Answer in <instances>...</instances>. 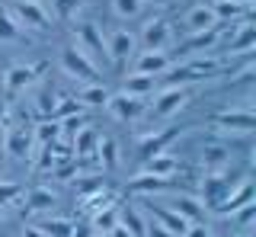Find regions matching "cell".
Masks as SVG:
<instances>
[{
	"instance_id": "6da1fadb",
	"label": "cell",
	"mask_w": 256,
	"mask_h": 237,
	"mask_svg": "<svg viewBox=\"0 0 256 237\" xmlns=\"http://www.w3.org/2000/svg\"><path fill=\"white\" fill-rule=\"evenodd\" d=\"M10 16L16 20V26L22 29V32H48L52 29V13H48V6L42 0H13L10 6Z\"/></svg>"
},
{
	"instance_id": "7a4b0ae2",
	"label": "cell",
	"mask_w": 256,
	"mask_h": 237,
	"mask_svg": "<svg viewBox=\"0 0 256 237\" xmlns=\"http://www.w3.org/2000/svg\"><path fill=\"white\" fill-rule=\"evenodd\" d=\"M150 96H154V102L148 106L150 116L154 118H173V116H180L182 109L189 106L192 90L182 86V84H170V86H164V90H154Z\"/></svg>"
},
{
	"instance_id": "3957f363",
	"label": "cell",
	"mask_w": 256,
	"mask_h": 237,
	"mask_svg": "<svg viewBox=\"0 0 256 237\" xmlns=\"http://www.w3.org/2000/svg\"><path fill=\"white\" fill-rule=\"evenodd\" d=\"M138 45L150 52H170L176 45V29L166 16H150L141 22V32H138Z\"/></svg>"
},
{
	"instance_id": "277c9868",
	"label": "cell",
	"mask_w": 256,
	"mask_h": 237,
	"mask_svg": "<svg viewBox=\"0 0 256 237\" xmlns=\"http://www.w3.org/2000/svg\"><path fill=\"white\" fill-rule=\"evenodd\" d=\"M61 70L68 77H74V80H80V84H102L100 64H96L90 54H84L80 48H74V45L61 48Z\"/></svg>"
},
{
	"instance_id": "5b68a950",
	"label": "cell",
	"mask_w": 256,
	"mask_h": 237,
	"mask_svg": "<svg viewBox=\"0 0 256 237\" xmlns=\"http://www.w3.org/2000/svg\"><path fill=\"white\" fill-rule=\"evenodd\" d=\"M214 125H218V132H230L234 138L250 135V132L256 128V112H253L250 100H244L240 106H230V109L214 112Z\"/></svg>"
},
{
	"instance_id": "8992f818",
	"label": "cell",
	"mask_w": 256,
	"mask_h": 237,
	"mask_svg": "<svg viewBox=\"0 0 256 237\" xmlns=\"http://www.w3.org/2000/svg\"><path fill=\"white\" fill-rule=\"evenodd\" d=\"M74 48H80L84 54H90V58L100 64V61H109V52H106V36H102V29L96 26V22L84 20L74 26Z\"/></svg>"
},
{
	"instance_id": "52a82bcc",
	"label": "cell",
	"mask_w": 256,
	"mask_h": 237,
	"mask_svg": "<svg viewBox=\"0 0 256 237\" xmlns=\"http://www.w3.org/2000/svg\"><path fill=\"white\" fill-rule=\"evenodd\" d=\"M106 112L116 118V122H122V125H132V122H138V118L148 112V100H141V96H132V93H112V96H106Z\"/></svg>"
},
{
	"instance_id": "ba28073f",
	"label": "cell",
	"mask_w": 256,
	"mask_h": 237,
	"mask_svg": "<svg viewBox=\"0 0 256 237\" xmlns=\"http://www.w3.org/2000/svg\"><path fill=\"white\" fill-rule=\"evenodd\" d=\"M38 74H42V64H13V68H6V74H4V96L6 100L22 96L26 90L36 86Z\"/></svg>"
},
{
	"instance_id": "9c48e42d",
	"label": "cell",
	"mask_w": 256,
	"mask_h": 237,
	"mask_svg": "<svg viewBox=\"0 0 256 237\" xmlns=\"http://www.w3.org/2000/svg\"><path fill=\"white\" fill-rule=\"evenodd\" d=\"M170 68H173L170 52H150V48H141V52H134V58H132V61H128V74L164 77Z\"/></svg>"
},
{
	"instance_id": "30bf717a",
	"label": "cell",
	"mask_w": 256,
	"mask_h": 237,
	"mask_svg": "<svg viewBox=\"0 0 256 237\" xmlns=\"http://www.w3.org/2000/svg\"><path fill=\"white\" fill-rule=\"evenodd\" d=\"M106 52L112 64H128L134 58V52H138V36L128 32V29H112L106 36Z\"/></svg>"
},
{
	"instance_id": "8fae6325",
	"label": "cell",
	"mask_w": 256,
	"mask_h": 237,
	"mask_svg": "<svg viewBox=\"0 0 256 237\" xmlns=\"http://www.w3.org/2000/svg\"><path fill=\"white\" fill-rule=\"evenodd\" d=\"M246 202H253V180L250 176H240L237 183L228 186V192H224V199L218 202V208H214V212L230 215L234 208H240V205H246Z\"/></svg>"
},
{
	"instance_id": "7c38bea8",
	"label": "cell",
	"mask_w": 256,
	"mask_h": 237,
	"mask_svg": "<svg viewBox=\"0 0 256 237\" xmlns=\"http://www.w3.org/2000/svg\"><path fill=\"white\" fill-rule=\"evenodd\" d=\"M214 26H221V22L214 20L208 0H202V4H196V6H189V10L182 13V29H186V36L205 32V29H214Z\"/></svg>"
},
{
	"instance_id": "4fadbf2b",
	"label": "cell",
	"mask_w": 256,
	"mask_h": 237,
	"mask_svg": "<svg viewBox=\"0 0 256 237\" xmlns=\"http://www.w3.org/2000/svg\"><path fill=\"white\" fill-rule=\"evenodd\" d=\"M198 160H202L205 173H228V167H230V148L221 144V141L202 144V151H198Z\"/></svg>"
},
{
	"instance_id": "5bb4252c",
	"label": "cell",
	"mask_w": 256,
	"mask_h": 237,
	"mask_svg": "<svg viewBox=\"0 0 256 237\" xmlns=\"http://www.w3.org/2000/svg\"><path fill=\"white\" fill-rule=\"evenodd\" d=\"M22 196H26V212H29V215H36V218L52 215L54 205H58V196H54L48 186H32L29 192H22Z\"/></svg>"
},
{
	"instance_id": "9a60e30c",
	"label": "cell",
	"mask_w": 256,
	"mask_h": 237,
	"mask_svg": "<svg viewBox=\"0 0 256 237\" xmlns=\"http://www.w3.org/2000/svg\"><path fill=\"white\" fill-rule=\"evenodd\" d=\"M170 208L180 212L189 224H198V221L205 218V202L198 199V196H192V192H176L170 199Z\"/></svg>"
},
{
	"instance_id": "2e32d148",
	"label": "cell",
	"mask_w": 256,
	"mask_h": 237,
	"mask_svg": "<svg viewBox=\"0 0 256 237\" xmlns=\"http://www.w3.org/2000/svg\"><path fill=\"white\" fill-rule=\"evenodd\" d=\"M253 45H256V26L250 20L237 22V29L228 36V52L230 54H250Z\"/></svg>"
},
{
	"instance_id": "e0dca14e",
	"label": "cell",
	"mask_w": 256,
	"mask_h": 237,
	"mask_svg": "<svg viewBox=\"0 0 256 237\" xmlns=\"http://www.w3.org/2000/svg\"><path fill=\"white\" fill-rule=\"evenodd\" d=\"M144 170L160 176V180H173L176 173H180V160H176L173 151H160V154H150L148 160H144Z\"/></svg>"
},
{
	"instance_id": "ac0fdd59",
	"label": "cell",
	"mask_w": 256,
	"mask_h": 237,
	"mask_svg": "<svg viewBox=\"0 0 256 237\" xmlns=\"http://www.w3.org/2000/svg\"><path fill=\"white\" fill-rule=\"evenodd\" d=\"M180 135L176 128H164V132H148V135H141L138 138V154L148 160L150 154H160V151H166V144Z\"/></svg>"
},
{
	"instance_id": "d6986e66",
	"label": "cell",
	"mask_w": 256,
	"mask_h": 237,
	"mask_svg": "<svg viewBox=\"0 0 256 237\" xmlns=\"http://www.w3.org/2000/svg\"><path fill=\"white\" fill-rule=\"evenodd\" d=\"M4 148H6V154H13V157H29L32 151V132L26 128H20V125H10L6 128V135H4Z\"/></svg>"
},
{
	"instance_id": "ffe728a7",
	"label": "cell",
	"mask_w": 256,
	"mask_h": 237,
	"mask_svg": "<svg viewBox=\"0 0 256 237\" xmlns=\"http://www.w3.org/2000/svg\"><path fill=\"white\" fill-rule=\"evenodd\" d=\"M173 186V180H160V176H154V173H138V176L132 180V183H128V189H132L134 196H150V199H154L157 192H166V189Z\"/></svg>"
},
{
	"instance_id": "44dd1931",
	"label": "cell",
	"mask_w": 256,
	"mask_h": 237,
	"mask_svg": "<svg viewBox=\"0 0 256 237\" xmlns=\"http://www.w3.org/2000/svg\"><path fill=\"white\" fill-rule=\"evenodd\" d=\"M154 90H157V77H150V74H125L122 77V93L148 100Z\"/></svg>"
},
{
	"instance_id": "7402d4cb",
	"label": "cell",
	"mask_w": 256,
	"mask_h": 237,
	"mask_svg": "<svg viewBox=\"0 0 256 237\" xmlns=\"http://www.w3.org/2000/svg\"><path fill=\"white\" fill-rule=\"evenodd\" d=\"M154 218H157L173 237H182V234H186V228H189V221L182 218L180 212H173L170 205H154Z\"/></svg>"
},
{
	"instance_id": "603a6c76",
	"label": "cell",
	"mask_w": 256,
	"mask_h": 237,
	"mask_svg": "<svg viewBox=\"0 0 256 237\" xmlns=\"http://www.w3.org/2000/svg\"><path fill=\"white\" fill-rule=\"evenodd\" d=\"M144 0H109V10L118 22H134L144 16Z\"/></svg>"
},
{
	"instance_id": "cb8c5ba5",
	"label": "cell",
	"mask_w": 256,
	"mask_h": 237,
	"mask_svg": "<svg viewBox=\"0 0 256 237\" xmlns=\"http://www.w3.org/2000/svg\"><path fill=\"white\" fill-rule=\"evenodd\" d=\"M36 224L45 231V237H77L74 234L77 231L74 221H70V218H58L54 212H52V215H42V221H36Z\"/></svg>"
},
{
	"instance_id": "d4e9b609",
	"label": "cell",
	"mask_w": 256,
	"mask_h": 237,
	"mask_svg": "<svg viewBox=\"0 0 256 237\" xmlns=\"http://www.w3.org/2000/svg\"><path fill=\"white\" fill-rule=\"evenodd\" d=\"M221 32H224V22L214 26V29H205V32H196V36L186 38V48L189 52H214L218 42H221Z\"/></svg>"
},
{
	"instance_id": "484cf974",
	"label": "cell",
	"mask_w": 256,
	"mask_h": 237,
	"mask_svg": "<svg viewBox=\"0 0 256 237\" xmlns=\"http://www.w3.org/2000/svg\"><path fill=\"white\" fill-rule=\"evenodd\" d=\"M93 154L100 157L102 170H112V167H118V144H116V138H109V135H100V138H96V148H93Z\"/></svg>"
},
{
	"instance_id": "4316f807",
	"label": "cell",
	"mask_w": 256,
	"mask_h": 237,
	"mask_svg": "<svg viewBox=\"0 0 256 237\" xmlns=\"http://www.w3.org/2000/svg\"><path fill=\"white\" fill-rule=\"evenodd\" d=\"M61 135V125L54 122V118H45V122H38L36 128H32V141H36V148H52L54 141Z\"/></svg>"
},
{
	"instance_id": "83f0119b",
	"label": "cell",
	"mask_w": 256,
	"mask_h": 237,
	"mask_svg": "<svg viewBox=\"0 0 256 237\" xmlns=\"http://www.w3.org/2000/svg\"><path fill=\"white\" fill-rule=\"evenodd\" d=\"M208 6H212L214 20L218 22H230V20H240L246 13V6L234 4V0H208Z\"/></svg>"
},
{
	"instance_id": "f1b7e54d",
	"label": "cell",
	"mask_w": 256,
	"mask_h": 237,
	"mask_svg": "<svg viewBox=\"0 0 256 237\" xmlns=\"http://www.w3.org/2000/svg\"><path fill=\"white\" fill-rule=\"evenodd\" d=\"M20 38H22V29L16 26V20L10 16V10L0 6V42H4V45H16Z\"/></svg>"
},
{
	"instance_id": "f546056e",
	"label": "cell",
	"mask_w": 256,
	"mask_h": 237,
	"mask_svg": "<svg viewBox=\"0 0 256 237\" xmlns=\"http://www.w3.org/2000/svg\"><path fill=\"white\" fill-rule=\"evenodd\" d=\"M116 224H118V208H116V205H102V208L93 212V231L109 234Z\"/></svg>"
},
{
	"instance_id": "4dcf8cb0",
	"label": "cell",
	"mask_w": 256,
	"mask_h": 237,
	"mask_svg": "<svg viewBox=\"0 0 256 237\" xmlns=\"http://www.w3.org/2000/svg\"><path fill=\"white\" fill-rule=\"evenodd\" d=\"M228 218L234 221L240 231H250V228H253V221H256V199H253V202H246V205H240V208H234Z\"/></svg>"
},
{
	"instance_id": "1f68e13d",
	"label": "cell",
	"mask_w": 256,
	"mask_h": 237,
	"mask_svg": "<svg viewBox=\"0 0 256 237\" xmlns=\"http://www.w3.org/2000/svg\"><path fill=\"white\" fill-rule=\"evenodd\" d=\"M118 224L125 228L132 237H144V218L138 215L134 208H125V212H118Z\"/></svg>"
},
{
	"instance_id": "d6a6232c",
	"label": "cell",
	"mask_w": 256,
	"mask_h": 237,
	"mask_svg": "<svg viewBox=\"0 0 256 237\" xmlns=\"http://www.w3.org/2000/svg\"><path fill=\"white\" fill-rule=\"evenodd\" d=\"M106 96H109V93L102 90V84H84V86H80V93H77V100L86 102V106H102Z\"/></svg>"
},
{
	"instance_id": "836d02e7",
	"label": "cell",
	"mask_w": 256,
	"mask_h": 237,
	"mask_svg": "<svg viewBox=\"0 0 256 237\" xmlns=\"http://www.w3.org/2000/svg\"><path fill=\"white\" fill-rule=\"evenodd\" d=\"M22 189L20 183H13V180H0V208H6V205H16L22 199Z\"/></svg>"
},
{
	"instance_id": "e575fe53",
	"label": "cell",
	"mask_w": 256,
	"mask_h": 237,
	"mask_svg": "<svg viewBox=\"0 0 256 237\" xmlns=\"http://www.w3.org/2000/svg\"><path fill=\"white\" fill-rule=\"evenodd\" d=\"M84 6V0H52V10L58 20H74Z\"/></svg>"
},
{
	"instance_id": "d590c367",
	"label": "cell",
	"mask_w": 256,
	"mask_h": 237,
	"mask_svg": "<svg viewBox=\"0 0 256 237\" xmlns=\"http://www.w3.org/2000/svg\"><path fill=\"white\" fill-rule=\"evenodd\" d=\"M77 132H80V135L74 138V148H77V154H90L93 148H96V138H100V135H96L93 128H77Z\"/></svg>"
},
{
	"instance_id": "8d00e7d4",
	"label": "cell",
	"mask_w": 256,
	"mask_h": 237,
	"mask_svg": "<svg viewBox=\"0 0 256 237\" xmlns=\"http://www.w3.org/2000/svg\"><path fill=\"white\" fill-rule=\"evenodd\" d=\"M144 237H173L157 218H144Z\"/></svg>"
},
{
	"instance_id": "74e56055",
	"label": "cell",
	"mask_w": 256,
	"mask_h": 237,
	"mask_svg": "<svg viewBox=\"0 0 256 237\" xmlns=\"http://www.w3.org/2000/svg\"><path fill=\"white\" fill-rule=\"evenodd\" d=\"M22 237H45V231L38 224H26V228H22Z\"/></svg>"
},
{
	"instance_id": "f35d334b",
	"label": "cell",
	"mask_w": 256,
	"mask_h": 237,
	"mask_svg": "<svg viewBox=\"0 0 256 237\" xmlns=\"http://www.w3.org/2000/svg\"><path fill=\"white\" fill-rule=\"evenodd\" d=\"M234 4H240V6H246V10H250V6H253V0H234Z\"/></svg>"
},
{
	"instance_id": "ab89813d",
	"label": "cell",
	"mask_w": 256,
	"mask_h": 237,
	"mask_svg": "<svg viewBox=\"0 0 256 237\" xmlns=\"http://www.w3.org/2000/svg\"><path fill=\"white\" fill-rule=\"evenodd\" d=\"M144 4H157V6H164V4H166V0H144Z\"/></svg>"
},
{
	"instance_id": "60d3db41",
	"label": "cell",
	"mask_w": 256,
	"mask_h": 237,
	"mask_svg": "<svg viewBox=\"0 0 256 237\" xmlns=\"http://www.w3.org/2000/svg\"><path fill=\"white\" fill-rule=\"evenodd\" d=\"M0 234H4V215H0Z\"/></svg>"
},
{
	"instance_id": "b9f144b4",
	"label": "cell",
	"mask_w": 256,
	"mask_h": 237,
	"mask_svg": "<svg viewBox=\"0 0 256 237\" xmlns=\"http://www.w3.org/2000/svg\"><path fill=\"white\" fill-rule=\"evenodd\" d=\"M93 237H109V234H100V231H96V234H93Z\"/></svg>"
},
{
	"instance_id": "7bdbcfd3",
	"label": "cell",
	"mask_w": 256,
	"mask_h": 237,
	"mask_svg": "<svg viewBox=\"0 0 256 237\" xmlns=\"http://www.w3.org/2000/svg\"><path fill=\"white\" fill-rule=\"evenodd\" d=\"M240 237H250V234H240Z\"/></svg>"
},
{
	"instance_id": "ee69618b",
	"label": "cell",
	"mask_w": 256,
	"mask_h": 237,
	"mask_svg": "<svg viewBox=\"0 0 256 237\" xmlns=\"http://www.w3.org/2000/svg\"><path fill=\"white\" fill-rule=\"evenodd\" d=\"M205 237H214V234H205Z\"/></svg>"
},
{
	"instance_id": "f6af8a7d",
	"label": "cell",
	"mask_w": 256,
	"mask_h": 237,
	"mask_svg": "<svg viewBox=\"0 0 256 237\" xmlns=\"http://www.w3.org/2000/svg\"><path fill=\"white\" fill-rule=\"evenodd\" d=\"M0 180H4V176H0Z\"/></svg>"
}]
</instances>
